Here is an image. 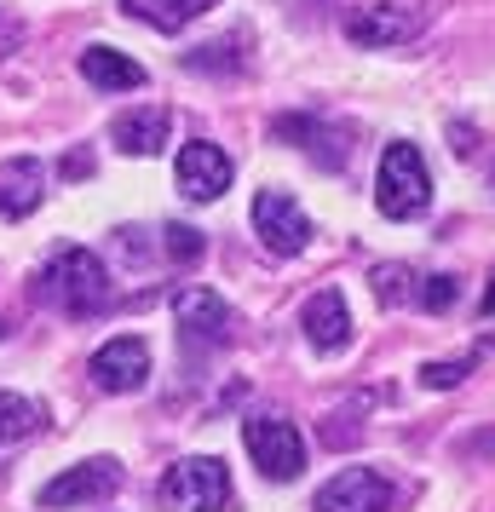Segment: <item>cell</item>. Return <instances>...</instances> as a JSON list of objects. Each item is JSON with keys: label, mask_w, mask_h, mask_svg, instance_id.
<instances>
[{"label": "cell", "mask_w": 495, "mask_h": 512, "mask_svg": "<svg viewBox=\"0 0 495 512\" xmlns=\"http://www.w3.org/2000/svg\"><path fill=\"white\" fill-rule=\"evenodd\" d=\"M41 300L64 317H98L116 300V282H110V271L93 248H58L41 271Z\"/></svg>", "instance_id": "cell-1"}, {"label": "cell", "mask_w": 495, "mask_h": 512, "mask_svg": "<svg viewBox=\"0 0 495 512\" xmlns=\"http://www.w3.org/2000/svg\"><path fill=\"white\" fill-rule=\"evenodd\" d=\"M156 501H162V512H219L231 507V472L213 455H185L162 472Z\"/></svg>", "instance_id": "cell-2"}, {"label": "cell", "mask_w": 495, "mask_h": 512, "mask_svg": "<svg viewBox=\"0 0 495 512\" xmlns=\"http://www.w3.org/2000/svg\"><path fill=\"white\" fill-rule=\"evenodd\" d=\"M426 202H432V179H426L421 150H415L409 139L386 144L380 179H375V208L386 213V219H421Z\"/></svg>", "instance_id": "cell-3"}, {"label": "cell", "mask_w": 495, "mask_h": 512, "mask_svg": "<svg viewBox=\"0 0 495 512\" xmlns=\"http://www.w3.org/2000/svg\"><path fill=\"white\" fill-rule=\"evenodd\" d=\"M426 24H432L426 0H369L346 18V35L357 47H409L426 35Z\"/></svg>", "instance_id": "cell-4"}, {"label": "cell", "mask_w": 495, "mask_h": 512, "mask_svg": "<svg viewBox=\"0 0 495 512\" xmlns=\"http://www.w3.org/2000/svg\"><path fill=\"white\" fill-rule=\"evenodd\" d=\"M242 443H248L254 466H260L271 484H288V478L306 472V438H300V426L283 420V415H248L242 420Z\"/></svg>", "instance_id": "cell-5"}, {"label": "cell", "mask_w": 495, "mask_h": 512, "mask_svg": "<svg viewBox=\"0 0 495 512\" xmlns=\"http://www.w3.org/2000/svg\"><path fill=\"white\" fill-rule=\"evenodd\" d=\"M121 484H127V472H121L116 455H93V461L58 472V478L41 489V507H93V501H110Z\"/></svg>", "instance_id": "cell-6"}, {"label": "cell", "mask_w": 495, "mask_h": 512, "mask_svg": "<svg viewBox=\"0 0 495 512\" xmlns=\"http://www.w3.org/2000/svg\"><path fill=\"white\" fill-rule=\"evenodd\" d=\"M254 236L265 242V254L294 259L311 242V219L300 213V202L288 190H260L254 196Z\"/></svg>", "instance_id": "cell-7"}, {"label": "cell", "mask_w": 495, "mask_h": 512, "mask_svg": "<svg viewBox=\"0 0 495 512\" xmlns=\"http://www.w3.org/2000/svg\"><path fill=\"white\" fill-rule=\"evenodd\" d=\"M173 323H179V334H185L190 351L225 346V340H231V305L219 300L213 288L190 282V288H179V294H173Z\"/></svg>", "instance_id": "cell-8"}, {"label": "cell", "mask_w": 495, "mask_h": 512, "mask_svg": "<svg viewBox=\"0 0 495 512\" xmlns=\"http://www.w3.org/2000/svg\"><path fill=\"white\" fill-rule=\"evenodd\" d=\"M317 512H386L392 507V478L375 472V466H346L334 472L329 484L317 489Z\"/></svg>", "instance_id": "cell-9"}, {"label": "cell", "mask_w": 495, "mask_h": 512, "mask_svg": "<svg viewBox=\"0 0 495 512\" xmlns=\"http://www.w3.org/2000/svg\"><path fill=\"white\" fill-rule=\"evenodd\" d=\"M144 380H150V346H144L139 334H116V340H104L93 351V386L98 392H144Z\"/></svg>", "instance_id": "cell-10"}, {"label": "cell", "mask_w": 495, "mask_h": 512, "mask_svg": "<svg viewBox=\"0 0 495 512\" xmlns=\"http://www.w3.org/2000/svg\"><path fill=\"white\" fill-rule=\"evenodd\" d=\"M271 133H277L283 144H294V150H306L323 173H340V167L352 162V139H346L340 127H329L323 116H277Z\"/></svg>", "instance_id": "cell-11"}, {"label": "cell", "mask_w": 495, "mask_h": 512, "mask_svg": "<svg viewBox=\"0 0 495 512\" xmlns=\"http://www.w3.org/2000/svg\"><path fill=\"white\" fill-rule=\"evenodd\" d=\"M179 190H185L190 202H219L225 190H231V156L219 150V144H208V139H190L185 150H179Z\"/></svg>", "instance_id": "cell-12"}, {"label": "cell", "mask_w": 495, "mask_h": 512, "mask_svg": "<svg viewBox=\"0 0 495 512\" xmlns=\"http://www.w3.org/2000/svg\"><path fill=\"white\" fill-rule=\"evenodd\" d=\"M47 196V167L35 156H6L0 162V219H24Z\"/></svg>", "instance_id": "cell-13"}, {"label": "cell", "mask_w": 495, "mask_h": 512, "mask_svg": "<svg viewBox=\"0 0 495 512\" xmlns=\"http://www.w3.org/2000/svg\"><path fill=\"white\" fill-rule=\"evenodd\" d=\"M300 328H306V340L317 351H340L352 340V305L340 288H323V294H311L306 311H300Z\"/></svg>", "instance_id": "cell-14"}, {"label": "cell", "mask_w": 495, "mask_h": 512, "mask_svg": "<svg viewBox=\"0 0 495 512\" xmlns=\"http://www.w3.org/2000/svg\"><path fill=\"white\" fill-rule=\"evenodd\" d=\"M167 133H173L167 104H139V110H121L116 127H110L116 150H127V156H156V150L167 144Z\"/></svg>", "instance_id": "cell-15"}, {"label": "cell", "mask_w": 495, "mask_h": 512, "mask_svg": "<svg viewBox=\"0 0 495 512\" xmlns=\"http://www.w3.org/2000/svg\"><path fill=\"white\" fill-rule=\"evenodd\" d=\"M81 75L98 93H133V87H144V64H133L116 47H87L81 52Z\"/></svg>", "instance_id": "cell-16"}, {"label": "cell", "mask_w": 495, "mask_h": 512, "mask_svg": "<svg viewBox=\"0 0 495 512\" xmlns=\"http://www.w3.org/2000/svg\"><path fill=\"white\" fill-rule=\"evenodd\" d=\"M248 47H254V35H248V29H231V35L208 41V47H190L185 70L190 75H236L242 64H248Z\"/></svg>", "instance_id": "cell-17"}, {"label": "cell", "mask_w": 495, "mask_h": 512, "mask_svg": "<svg viewBox=\"0 0 495 512\" xmlns=\"http://www.w3.org/2000/svg\"><path fill=\"white\" fill-rule=\"evenodd\" d=\"M208 6H219V0H121V12H127V18L162 29V35H179V29L196 24Z\"/></svg>", "instance_id": "cell-18"}, {"label": "cell", "mask_w": 495, "mask_h": 512, "mask_svg": "<svg viewBox=\"0 0 495 512\" xmlns=\"http://www.w3.org/2000/svg\"><path fill=\"white\" fill-rule=\"evenodd\" d=\"M41 432V403L24 392H0V443H24Z\"/></svg>", "instance_id": "cell-19"}, {"label": "cell", "mask_w": 495, "mask_h": 512, "mask_svg": "<svg viewBox=\"0 0 495 512\" xmlns=\"http://www.w3.org/2000/svg\"><path fill=\"white\" fill-rule=\"evenodd\" d=\"M369 282H375L380 305H403V300H415V282H421V277H415L409 265H375Z\"/></svg>", "instance_id": "cell-20"}, {"label": "cell", "mask_w": 495, "mask_h": 512, "mask_svg": "<svg viewBox=\"0 0 495 512\" xmlns=\"http://www.w3.org/2000/svg\"><path fill=\"white\" fill-rule=\"evenodd\" d=\"M202 248H208V242H202L196 225H162V254L173 259V265H196Z\"/></svg>", "instance_id": "cell-21"}, {"label": "cell", "mask_w": 495, "mask_h": 512, "mask_svg": "<svg viewBox=\"0 0 495 512\" xmlns=\"http://www.w3.org/2000/svg\"><path fill=\"white\" fill-rule=\"evenodd\" d=\"M455 294H461V282H455V277H421L415 305H421V311H449V305H455Z\"/></svg>", "instance_id": "cell-22"}, {"label": "cell", "mask_w": 495, "mask_h": 512, "mask_svg": "<svg viewBox=\"0 0 495 512\" xmlns=\"http://www.w3.org/2000/svg\"><path fill=\"white\" fill-rule=\"evenodd\" d=\"M472 374V357H455V363H426L421 369V386H432V392H449V386H461Z\"/></svg>", "instance_id": "cell-23"}, {"label": "cell", "mask_w": 495, "mask_h": 512, "mask_svg": "<svg viewBox=\"0 0 495 512\" xmlns=\"http://www.w3.org/2000/svg\"><path fill=\"white\" fill-rule=\"evenodd\" d=\"M18 41H24V24H18V18H12L6 6H0V58H6V52L18 47Z\"/></svg>", "instance_id": "cell-24"}, {"label": "cell", "mask_w": 495, "mask_h": 512, "mask_svg": "<svg viewBox=\"0 0 495 512\" xmlns=\"http://www.w3.org/2000/svg\"><path fill=\"white\" fill-rule=\"evenodd\" d=\"M58 173H64V179H87V173H93V156H87V150H75V156L58 162Z\"/></svg>", "instance_id": "cell-25"}, {"label": "cell", "mask_w": 495, "mask_h": 512, "mask_svg": "<svg viewBox=\"0 0 495 512\" xmlns=\"http://www.w3.org/2000/svg\"><path fill=\"white\" fill-rule=\"evenodd\" d=\"M329 443H357V426H340V415L329 420Z\"/></svg>", "instance_id": "cell-26"}, {"label": "cell", "mask_w": 495, "mask_h": 512, "mask_svg": "<svg viewBox=\"0 0 495 512\" xmlns=\"http://www.w3.org/2000/svg\"><path fill=\"white\" fill-rule=\"evenodd\" d=\"M484 317H495V277L484 282Z\"/></svg>", "instance_id": "cell-27"}, {"label": "cell", "mask_w": 495, "mask_h": 512, "mask_svg": "<svg viewBox=\"0 0 495 512\" xmlns=\"http://www.w3.org/2000/svg\"><path fill=\"white\" fill-rule=\"evenodd\" d=\"M0 340H6V323H0Z\"/></svg>", "instance_id": "cell-28"}]
</instances>
